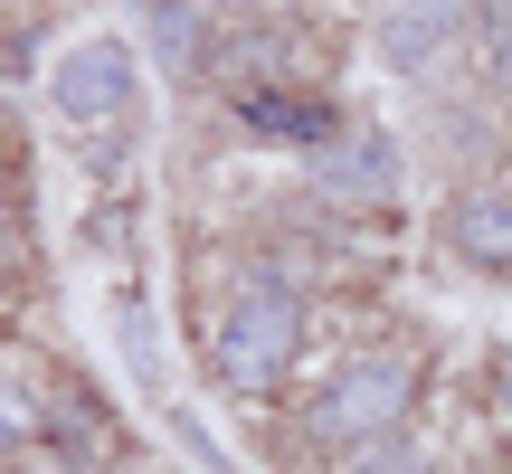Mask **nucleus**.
<instances>
[{"instance_id": "9", "label": "nucleus", "mask_w": 512, "mask_h": 474, "mask_svg": "<svg viewBox=\"0 0 512 474\" xmlns=\"http://www.w3.org/2000/svg\"><path fill=\"white\" fill-rule=\"evenodd\" d=\"M38 427H48V408H38L29 389H0V456H29Z\"/></svg>"}, {"instance_id": "3", "label": "nucleus", "mask_w": 512, "mask_h": 474, "mask_svg": "<svg viewBox=\"0 0 512 474\" xmlns=\"http://www.w3.org/2000/svg\"><path fill=\"white\" fill-rule=\"evenodd\" d=\"M313 181H323V200H351V209H389L399 200V152H389V133H342L332 124L323 143H313Z\"/></svg>"}, {"instance_id": "7", "label": "nucleus", "mask_w": 512, "mask_h": 474, "mask_svg": "<svg viewBox=\"0 0 512 474\" xmlns=\"http://www.w3.org/2000/svg\"><path fill=\"white\" fill-rule=\"evenodd\" d=\"M152 48H162L171 76H200V57H209V10H200V0H152Z\"/></svg>"}, {"instance_id": "2", "label": "nucleus", "mask_w": 512, "mask_h": 474, "mask_svg": "<svg viewBox=\"0 0 512 474\" xmlns=\"http://www.w3.org/2000/svg\"><path fill=\"white\" fill-rule=\"evenodd\" d=\"M418 408V370L399 351H370V361H342L313 399V437L323 446H380L399 437V418Z\"/></svg>"}, {"instance_id": "5", "label": "nucleus", "mask_w": 512, "mask_h": 474, "mask_svg": "<svg viewBox=\"0 0 512 474\" xmlns=\"http://www.w3.org/2000/svg\"><path fill=\"white\" fill-rule=\"evenodd\" d=\"M446 247L484 275H512V190H465L446 209Z\"/></svg>"}, {"instance_id": "11", "label": "nucleus", "mask_w": 512, "mask_h": 474, "mask_svg": "<svg viewBox=\"0 0 512 474\" xmlns=\"http://www.w3.org/2000/svg\"><path fill=\"white\" fill-rule=\"evenodd\" d=\"M351 474H437V465H427V456H408V446H389V437H380V456H370V465H351Z\"/></svg>"}, {"instance_id": "4", "label": "nucleus", "mask_w": 512, "mask_h": 474, "mask_svg": "<svg viewBox=\"0 0 512 474\" xmlns=\"http://www.w3.org/2000/svg\"><path fill=\"white\" fill-rule=\"evenodd\" d=\"M57 114L67 124H114V114L133 105V48L124 38H95V48H76L67 67H57Z\"/></svg>"}, {"instance_id": "8", "label": "nucleus", "mask_w": 512, "mask_h": 474, "mask_svg": "<svg viewBox=\"0 0 512 474\" xmlns=\"http://www.w3.org/2000/svg\"><path fill=\"white\" fill-rule=\"evenodd\" d=\"M238 114L256 133H275V143H323L332 133V105H313V95H247Z\"/></svg>"}, {"instance_id": "6", "label": "nucleus", "mask_w": 512, "mask_h": 474, "mask_svg": "<svg viewBox=\"0 0 512 474\" xmlns=\"http://www.w3.org/2000/svg\"><path fill=\"white\" fill-rule=\"evenodd\" d=\"M456 19H465V0H408V10L380 29L389 67H399V76H427V57H437L446 38H456Z\"/></svg>"}, {"instance_id": "12", "label": "nucleus", "mask_w": 512, "mask_h": 474, "mask_svg": "<svg viewBox=\"0 0 512 474\" xmlns=\"http://www.w3.org/2000/svg\"><path fill=\"white\" fill-rule=\"evenodd\" d=\"M494 389H503V408H512V351H503V361H494Z\"/></svg>"}, {"instance_id": "10", "label": "nucleus", "mask_w": 512, "mask_h": 474, "mask_svg": "<svg viewBox=\"0 0 512 474\" xmlns=\"http://www.w3.org/2000/svg\"><path fill=\"white\" fill-rule=\"evenodd\" d=\"M124 351H133V380L143 389H162V351H152V313L124 294Z\"/></svg>"}, {"instance_id": "1", "label": "nucleus", "mask_w": 512, "mask_h": 474, "mask_svg": "<svg viewBox=\"0 0 512 474\" xmlns=\"http://www.w3.org/2000/svg\"><path fill=\"white\" fill-rule=\"evenodd\" d=\"M294 342H304V294L285 275H247L228 294V313H219V380L238 399H266L294 370Z\"/></svg>"}]
</instances>
